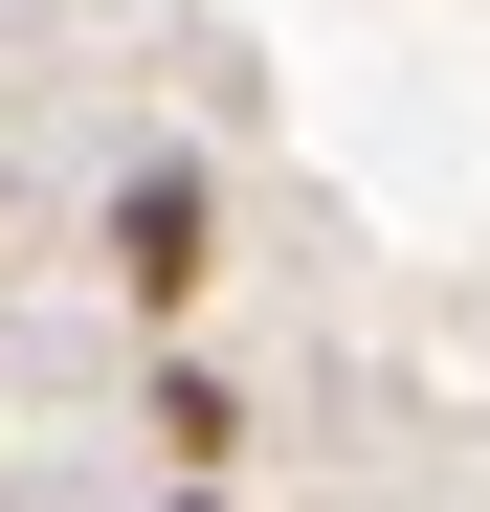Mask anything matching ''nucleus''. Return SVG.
Returning <instances> with one entry per match:
<instances>
[{"label":"nucleus","instance_id":"1","mask_svg":"<svg viewBox=\"0 0 490 512\" xmlns=\"http://www.w3.org/2000/svg\"><path fill=\"white\" fill-rule=\"evenodd\" d=\"M201 268H223L201 156H134V179H112V290H134V312H201Z\"/></svg>","mask_w":490,"mask_h":512},{"label":"nucleus","instance_id":"3","mask_svg":"<svg viewBox=\"0 0 490 512\" xmlns=\"http://www.w3.org/2000/svg\"><path fill=\"white\" fill-rule=\"evenodd\" d=\"M179 512H223V490H179Z\"/></svg>","mask_w":490,"mask_h":512},{"label":"nucleus","instance_id":"2","mask_svg":"<svg viewBox=\"0 0 490 512\" xmlns=\"http://www.w3.org/2000/svg\"><path fill=\"white\" fill-rule=\"evenodd\" d=\"M156 446H179V490H201V468H223V446H245V401H223V379H201V357H156Z\"/></svg>","mask_w":490,"mask_h":512}]
</instances>
